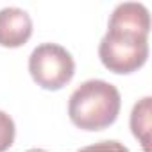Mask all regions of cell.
Returning <instances> with one entry per match:
<instances>
[{"instance_id":"8992f818","label":"cell","mask_w":152,"mask_h":152,"mask_svg":"<svg viewBox=\"0 0 152 152\" xmlns=\"http://www.w3.org/2000/svg\"><path fill=\"white\" fill-rule=\"evenodd\" d=\"M15 136H16V127L13 118L0 111V152H6L13 143H15Z\"/></svg>"},{"instance_id":"3957f363","label":"cell","mask_w":152,"mask_h":152,"mask_svg":"<svg viewBox=\"0 0 152 152\" xmlns=\"http://www.w3.org/2000/svg\"><path fill=\"white\" fill-rule=\"evenodd\" d=\"M29 73L39 88L59 91L73 79L75 61L64 47L57 43H41L29 57Z\"/></svg>"},{"instance_id":"7a4b0ae2","label":"cell","mask_w":152,"mask_h":152,"mask_svg":"<svg viewBox=\"0 0 152 152\" xmlns=\"http://www.w3.org/2000/svg\"><path fill=\"white\" fill-rule=\"evenodd\" d=\"M122 97L116 86L102 79H90L70 95V122L88 132L104 131L113 125L120 115Z\"/></svg>"},{"instance_id":"5b68a950","label":"cell","mask_w":152,"mask_h":152,"mask_svg":"<svg viewBox=\"0 0 152 152\" xmlns=\"http://www.w3.org/2000/svg\"><path fill=\"white\" fill-rule=\"evenodd\" d=\"M150 104H152V99L145 97V99H141L140 102L134 104L132 113H131L132 136L141 143L145 152L152 150V147H150V129H152V124H150V111H152Z\"/></svg>"},{"instance_id":"6da1fadb","label":"cell","mask_w":152,"mask_h":152,"mask_svg":"<svg viewBox=\"0 0 152 152\" xmlns=\"http://www.w3.org/2000/svg\"><path fill=\"white\" fill-rule=\"evenodd\" d=\"M150 13L143 4H118L107 22V32L99 45V59L113 73L138 72L148 59Z\"/></svg>"},{"instance_id":"277c9868","label":"cell","mask_w":152,"mask_h":152,"mask_svg":"<svg viewBox=\"0 0 152 152\" xmlns=\"http://www.w3.org/2000/svg\"><path fill=\"white\" fill-rule=\"evenodd\" d=\"M32 36V20L29 13L18 7L0 9V47L20 48Z\"/></svg>"}]
</instances>
